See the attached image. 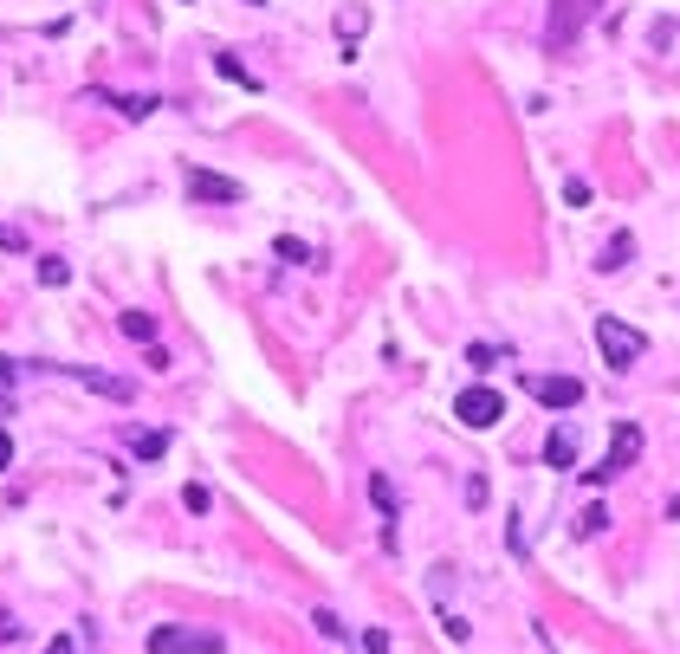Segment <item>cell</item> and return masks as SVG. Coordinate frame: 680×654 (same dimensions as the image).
<instances>
[{"label": "cell", "mask_w": 680, "mask_h": 654, "mask_svg": "<svg viewBox=\"0 0 680 654\" xmlns=\"http://www.w3.org/2000/svg\"><path fill=\"white\" fill-rule=\"evenodd\" d=\"M337 33H344V46H357V33H363V7H344V13H337Z\"/></svg>", "instance_id": "obj_17"}, {"label": "cell", "mask_w": 680, "mask_h": 654, "mask_svg": "<svg viewBox=\"0 0 680 654\" xmlns=\"http://www.w3.org/2000/svg\"><path fill=\"white\" fill-rule=\"evenodd\" d=\"M0 247H7V253H20V247H26V234H20V227H0Z\"/></svg>", "instance_id": "obj_23"}, {"label": "cell", "mask_w": 680, "mask_h": 654, "mask_svg": "<svg viewBox=\"0 0 680 654\" xmlns=\"http://www.w3.org/2000/svg\"><path fill=\"white\" fill-rule=\"evenodd\" d=\"M13 635H20V622H13V616H7V609H0V648H7V642H13Z\"/></svg>", "instance_id": "obj_24"}, {"label": "cell", "mask_w": 680, "mask_h": 654, "mask_svg": "<svg viewBox=\"0 0 680 654\" xmlns=\"http://www.w3.org/2000/svg\"><path fill=\"white\" fill-rule=\"evenodd\" d=\"M454 415L467 421V428H493V421L506 415V402H499V389H467V395L454 402Z\"/></svg>", "instance_id": "obj_5"}, {"label": "cell", "mask_w": 680, "mask_h": 654, "mask_svg": "<svg viewBox=\"0 0 680 654\" xmlns=\"http://www.w3.org/2000/svg\"><path fill=\"white\" fill-rule=\"evenodd\" d=\"M564 201H570V208H590V201H596V188L583 182V175H570V182H564Z\"/></svg>", "instance_id": "obj_18"}, {"label": "cell", "mask_w": 680, "mask_h": 654, "mask_svg": "<svg viewBox=\"0 0 680 654\" xmlns=\"http://www.w3.org/2000/svg\"><path fill=\"white\" fill-rule=\"evenodd\" d=\"M7 467H13V434L0 428V473H7Z\"/></svg>", "instance_id": "obj_25"}, {"label": "cell", "mask_w": 680, "mask_h": 654, "mask_svg": "<svg viewBox=\"0 0 680 654\" xmlns=\"http://www.w3.org/2000/svg\"><path fill=\"white\" fill-rule=\"evenodd\" d=\"M149 654H221V635H195V629H149Z\"/></svg>", "instance_id": "obj_3"}, {"label": "cell", "mask_w": 680, "mask_h": 654, "mask_svg": "<svg viewBox=\"0 0 680 654\" xmlns=\"http://www.w3.org/2000/svg\"><path fill=\"white\" fill-rule=\"evenodd\" d=\"M577 13H590V7H583V0H551V33H544L551 52H564L570 39H577Z\"/></svg>", "instance_id": "obj_7"}, {"label": "cell", "mask_w": 680, "mask_h": 654, "mask_svg": "<svg viewBox=\"0 0 680 654\" xmlns=\"http://www.w3.org/2000/svg\"><path fill=\"white\" fill-rule=\"evenodd\" d=\"M668 519H680V499H668Z\"/></svg>", "instance_id": "obj_27"}, {"label": "cell", "mask_w": 680, "mask_h": 654, "mask_svg": "<svg viewBox=\"0 0 680 654\" xmlns=\"http://www.w3.org/2000/svg\"><path fill=\"white\" fill-rule=\"evenodd\" d=\"M65 279H72V266H65V260H39V285H65Z\"/></svg>", "instance_id": "obj_19"}, {"label": "cell", "mask_w": 680, "mask_h": 654, "mask_svg": "<svg viewBox=\"0 0 680 654\" xmlns=\"http://www.w3.org/2000/svg\"><path fill=\"white\" fill-rule=\"evenodd\" d=\"M532 402H544V408H583V383L577 376H532Z\"/></svg>", "instance_id": "obj_4"}, {"label": "cell", "mask_w": 680, "mask_h": 654, "mask_svg": "<svg viewBox=\"0 0 680 654\" xmlns=\"http://www.w3.org/2000/svg\"><path fill=\"white\" fill-rule=\"evenodd\" d=\"M253 7H260V0H253Z\"/></svg>", "instance_id": "obj_28"}, {"label": "cell", "mask_w": 680, "mask_h": 654, "mask_svg": "<svg viewBox=\"0 0 680 654\" xmlns=\"http://www.w3.org/2000/svg\"><path fill=\"white\" fill-rule=\"evenodd\" d=\"M609 531V506H583V519H577V538H603Z\"/></svg>", "instance_id": "obj_15"}, {"label": "cell", "mask_w": 680, "mask_h": 654, "mask_svg": "<svg viewBox=\"0 0 680 654\" xmlns=\"http://www.w3.org/2000/svg\"><path fill=\"white\" fill-rule=\"evenodd\" d=\"M188 195H195V201H240L247 188H240L234 175H214V169H188Z\"/></svg>", "instance_id": "obj_6"}, {"label": "cell", "mask_w": 680, "mask_h": 654, "mask_svg": "<svg viewBox=\"0 0 680 654\" xmlns=\"http://www.w3.org/2000/svg\"><path fill=\"white\" fill-rule=\"evenodd\" d=\"M596 350H603L609 370H635V357L648 350V337H642V331H629L622 318H596Z\"/></svg>", "instance_id": "obj_1"}, {"label": "cell", "mask_w": 680, "mask_h": 654, "mask_svg": "<svg viewBox=\"0 0 680 654\" xmlns=\"http://www.w3.org/2000/svg\"><path fill=\"white\" fill-rule=\"evenodd\" d=\"M214 72H221V78H234V85H247V91H260V78H253L247 65L234 59V52H214Z\"/></svg>", "instance_id": "obj_13"}, {"label": "cell", "mask_w": 680, "mask_h": 654, "mask_svg": "<svg viewBox=\"0 0 680 654\" xmlns=\"http://www.w3.org/2000/svg\"><path fill=\"white\" fill-rule=\"evenodd\" d=\"M635 454H642V428H635V421H616V428H609V454H603V467H590V480H616V473H629Z\"/></svg>", "instance_id": "obj_2"}, {"label": "cell", "mask_w": 680, "mask_h": 654, "mask_svg": "<svg viewBox=\"0 0 680 654\" xmlns=\"http://www.w3.org/2000/svg\"><path fill=\"white\" fill-rule=\"evenodd\" d=\"M7 383H13V357H0V395H7Z\"/></svg>", "instance_id": "obj_26"}, {"label": "cell", "mask_w": 680, "mask_h": 654, "mask_svg": "<svg viewBox=\"0 0 680 654\" xmlns=\"http://www.w3.org/2000/svg\"><path fill=\"white\" fill-rule=\"evenodd\" d=\"M370 499H376V519H383V544L396 551V486L376 473V480H370Z\"/></svg>", "instance_id": "obj_9"}, {"label": "cell", "mask_w": 680, "mask_h": 654, "mask_svg": "<svg viewBox=\"0 0 680 654\" xmlns=\"http://www.w3.org/2000/svg\"><path fill=\"white\" fill-rule=\"evenodd\" d=\"M544 460H551V467H570V460H577V428H551V441H544Z\"/></svg>", "instance_id": "obj_10"}, {"label": "cell", "mask_w": 680, "mask_h": 654, "mask_svg": "<svg viewBox=\"0 0 680 654\" xmlns=\"http://www.w3.org/2000/svg\"><path fill=\"white\" fill-rule=\"evenodd\" d=\"M629 253H635L629 234H609V247H603V260H596V272H622V266H629Z\"/></svg>", "instance_id": "obj_12"}, {"label": "cell", "mask_w": 680, "mask_h": 654, "mask_svg": "<svg viewBox=\"0 0 680 654\" xmlns=\"http://www.w3.org/2000/svg\"><path fill=\"white\" fill-rule=\"evenodd\" d=\"M467 363H473V370H493V363H499V344H473Z\"/></svg>", "instance_id": "obj_20"}, {"label": "cell", "mask_w": 680, "mask_h": 654, "mask_svg": "<svg viewBox=\"0 0 680 654\" xmlns=\"http://www.w3.org/2000/svg\"><path fill=\"white\" fill-rule=\"evenodd\" d=\"M272 253L292 260V266H311V247H305V240H292V234H279V247H272Z\"/></svg>", "instance_id": "obj_16"}, {"label": "cell", "mask_w": 680, "mask_h": 654, "mask_svg": "<svg viewBox=\"0 0 680 654\" xmlns=\"http://www.w3.org/2000/svg\"><path fill=\"white\" fill-rule=\"evenodd\" d=\"M311 622H318V635H337V642H344V622H337L331 609H318V616H311Z\"/></svg>", "instance_id": "obj_22"}, {"label": "cell", "mask_w": 680, "mask_h": 654, "mask_svg": "<svg viewBox=\"0 0 680 654\" xmlns=\"http://www.w3.org/2000/svg\"><path fill=\"white\" fill-rule=\"evenodd\" d=\"M46 370H59V376H72V383H85V389L111 395V402H130V383H117V376H98V370H65V363H46Z\"/></svg>", "instance_id": "obj_8"}, {"label": "cell", "mask_w": 680, "mask_h": 654, "mask_svg": "<svg viewBox=\"0 0 680 654\" xmlns=\"http://www.w3.org/2000/svg\"><path fill=\"white\" fill-rule=\"evenodd\" d=\"M130 454H136V460H162V454H169V434H156V428H130Z\"/></svg>", "instance_id": "obj_11"}, {"label": "cell", "mask_w": 680, "mask_h": 654, "mask_svg": "<svg viewBox=\"0 0 680 654\" xmlns=\"http://www.w3.org/2000/svg\"><path fill=\"white\" fill-rule=\"evenodd\" d=\"M124 337H136V344H156V318H149V311H124Z\"/></svg>", "instance_id": "obj_14"}, {"label": "cell", "mask_w": 680, "mask_h": 654, "mask_svg": "<svg viewBox=\"0 0 680 654\" xmlns=\"http://www.w3.org/2000/svg\"><path fill=\"white\" fill-rule=\"evenodd\" d=\"M117 111H124V117H149V111H156V98H117Z\"/></svg>", "instance_id": "obj_21"}]
</instances>
